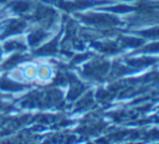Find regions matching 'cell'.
<instances>
[{
	"label": "cell",
	"mask_w": 159,
	"mask_h": 144,
	"mask_svg": "<svg viewBox=\"0 0 159 144\" xmlns=\"http://www.w3.org/2000/svg\"><path fill=\"white\" fill-rule=\"evenodd\" d=\"M83 20L88 24L92 25H98V26H112L116 25L118 21L117 19L106 15V14H89V15H84Z\"/></svg>",
	"instance_id": "2"
},
{
	"label": "cell",
	"mask_w": 159,
	"mask_h": 144,
	"mask_svg": "<svg viewBox=\"0 0 159 144\" xmlns=\"http://www.w3.org/2000/svg\"><path fill=\"white\" fill-rule=\"evenodd\" d=\"M51 76H52V70H51V67L48 65H41V66L37 67V74H36V77H39L40 79L47 81V79L51 78Z\"/></svg>",
	"instance_id": "8"
},
{
	"label": "cell",
	"mask_w": 159,
	"mask_h": 144,
	"mask_svg": "<svg viewBox=\"0 0 159 144\" xmlns=\"http://www.w3.org/2000/svg\"><path fill=\"white\" fill-rule=\"evenodd\" d=\"M145 51H148V52H157V51H159V42H154V43L149 45L145 48Z\"/></svg>",
	"instance_id": "14"
},
{
	"label": "cell",
	"mask_w": 159,
	"mask_h": 144,
	"mask_svg": "<svg viewBox=\"0 0 159 144\" xmlns=\"http://www.w3.org/2000/svg\"><path fill=\"white\" fill-rule=\"evenodd\" d=\"M56 47H57V42H56V40H52V41L45 43L42 47H40L37 50V53H40V55L53 53V52H56Z\"/></svg>",
	"instance_id": "10"
},
{
	"label": "cell",
	"mask_w": 159,
	"mask_h": 144,
	"mask_svg": "<svg viewBox=\"0 0 159 144\" xmlns=\"http://www.w3.org/2000/svg\"><path fill=\"white\" fill-rule=\"evenodd\" d=\"M48 37V34L42 30V29H37V30H34L30 32V35L27 36V42L30 46H39L42 41H45L46 38Z\"/></svg>",
	"instance_id": "6"
},
{
	"label": "cell",
	"mask_w": 159,
	"mask_h": 144,
	"mask_svg": "<svg viewBox=\"0 0 159 144\" xmlns=\"http://www.w3.org/2000/svg\"><path fill=\"white\" fill-rule=\"evenodd\" d=\"M25 89V84L14 81L10 77H0V91L4 92H20Z\"/></svg>",
	"instance_id": "4"
},
{
	"label": "cell",
	"mask_w": 159,
	"mask_h": 144,
	"mask_svg": "<svg viewBox=\"0 0 159 144\" xmlns=\"http://www.w3.org/2000/svg\"><path fill=\"white\" fill-rule=\"evenodd\" d=\"M2 52H22L26 50V45H25V41L19 38V37H14L11 36V38H7L2 46Z\"/></svg>",
	"instance_id": "3"
},
{
	"label": "cell",
	"mask_w": 159,
	"mask_h": 144,
	"mask_svg": "<svg viewBox=\"0 0 159 144\" xmlns=\"http://www.w3.org/2000/svg\"><path fill=\"white\" fill-rule=\"evenodd\" d=\"M21 71H22L24 79L31 81V79L36 78V74H37V67L36 66H34V65H26Z\"/></svg>",
	"instance_id": "9"
},
{
	"label": "cell",
	"mask_w": 159,
	"mask_h": 144,
	"mask_svg": "<svg viewBox=\"0 0 159 144\" xmlns=\"http://www.w3.org/2000/svg\"><path fill=\"white\" fill-rule=\"evenodd\" d=\"M5 1H6V0H0V4H4Z\"/></svg>",
	"instance_id": "16"
},
{
	"label": "cell",
	"mask_w": 159,
	"mask_h": 144,
	"mask_svg": "<svg viewBox=\"0 0 159 144\" xmlns=\"http://www.w3.org/2000/svg\"><path fill=\"white\" fill-rule=\"evenodd\" d=\"M9 77L11 78V79H14V81H17V82H22V81H25L24 79V76H22V71L21 70H19V68H11V71H10V73H9Z\"/></svg>",
	"instance_id": "12"
},
{
	"label": "cell",
	"mask_w": 159,
	"mask_h": 144,
	"mask_svg": "<svg viewBox=\"0 0 159 144\" xmlns=\"http://www.w3.org/2000/svg\"><path fill=\"white\" fill-rule=\"evenodd\" d=\"M1 56H2V48H1V46H0V58H1Z\"/></svg>",
	"instance_id": "15"
},
{
	"label": "cell",
	"mask_w": 159,
	"mask_h": 144,
	"mask_svg": "<svg viewBox=\"0 0 159 144\" xmlns=\"http://www.w3.org/2000/svg\"><path fill=\"white\" fill-rule=\"evenodd\" d=\"M140 34L145 37H159V27L150 29V30H147V31H142Z\"/></svg>",
	"instance_id": "13"
},
{
	"label": "cell",
	"mask_w": 159,
	"mask_h": 144,
	"mask_svg": "<svg viewBox=\"0 0 159 144\" xmlns=\"http://www.w3.org/2000/svg\"><path fill=\"white\" fill-rule=\"evenodd\" d=\"M7 9L14 14H26L32 9L30 0H14L7 5Z\"/></svg>",
	"instance_id": "5"
},
{
	"label": "cell",
	"mask_w": 159,
	"mask_h": 144,
	"mask_svg": "<svg viewBox=\"0 0 159 144\" xmlns=\"http://www.w3.org/2000/svg\"><path fill=\"white\" fill-rule=\"evenodd\" d=\"M154 60L153 58H135V60H129L128 63L130 66H134V67H143V66H148L150 63H153Z\"/></svg>",
	"instance_id": "11"
},
{
	"label": "cell",
	"mask_w": 159,
	"mask_h": 144,
	"mask_svg": "<svg viewBox=\"0 0 159 144\" xmlns=\"http://www.w3.org/2000/svg\"><path fill=\"white\" fill-rule=\"evenodd\" d=\"M26 21L20 19H9L2 24V31L0 34V38H7L11 36H17L26 29Z\"/></svg>",
	"instance_id": "1"
},
{
	"label": "cell",
	"mask_w": 159,
	"mask_h": 144,
	"mask_svg": "<svg viewBox=\"0 0 159 144\" xmlns=\"http://www.w3.org/2000/svg\"><path fill=\"white\" fill-rule=\"evenodd\" d=\"M25 60V56L21 52H15L14 55L9 56L6 60H4V62L1 63L0 68L1 70H11L14 68L16 65H19L20 62H22Z\"/></svg>",
	"instance_id": "7"
}]
</instances>
